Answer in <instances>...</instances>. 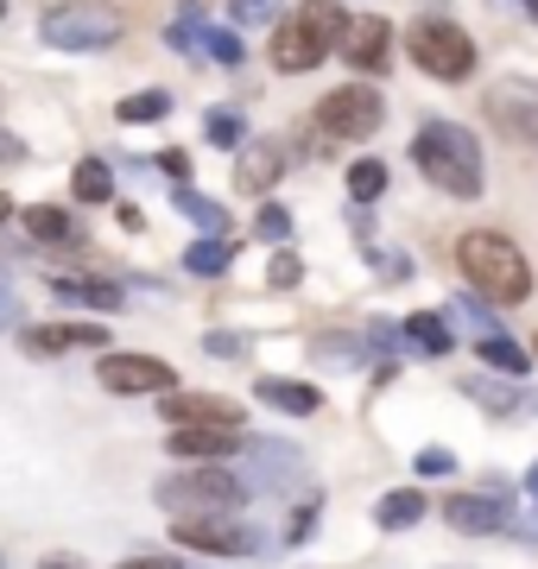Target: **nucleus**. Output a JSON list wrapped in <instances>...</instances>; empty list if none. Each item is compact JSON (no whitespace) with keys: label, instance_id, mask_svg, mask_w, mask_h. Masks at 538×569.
I'll use <instances>...</instances> for the list:
<instances>
[{"label":"nucleus","instance_id":"27","mask_svg":"<svg viewBox=\"0 0 538 569\" xmlns=\"http://www.w3.org/2000/svg\"><path fill=\"white\" fill-rule=\"evenodd\" d=\"M70 190H77V203H108V197H114V171H108V159H83L77 171H70Z\"/></svg>","mask_w":538,"mask_h":569},{"label":"nucleus","instance_id":"30","mask_svg":"<svg viewBox=\"0 0 538 569\" xmlns=\"http://www.w3.org/2000/svg\"><path fill=\"white\" fill-rule=\"evenodd\" d=\"M166 114H171V96H166V89H140V96H127V102H121V121H127V127L166 121Z\"/></svg>","mask_w":538,"mask_h":569},{"label":"nucleus","instance_id":"41","mask_svg":"<svg viewBox=\"0 0 538 569\" xmlns=\"http://www.w3.org/2000/svg\"><path fill=\"white\" fill-rule=\"evenodd\" d=\"M450 468H456V456H450V449H418V475H450Z\"/></svg>","mask_w":538,"mask_h":569},{"label":"nucleus","instance_id":"49","mask_svg":"<svg viewBox=\"0 0 538 569\" xmlns=\"http://www.w3.org/2000/svg\"><path fill=\"white\" fill-rule=\"evenodd\" d=\"M526 493H538V462H532V468H526Z\"/></svg>","mask_w":538,"mask_h":569},{"label":"nucleus","instance_id":"45","mask_svg":"<svg viewBox=\"0 0 538 569\" xmlns=\"http://www.w3.org/2000/svg\"><path fill=\"white\" fill-rule=\"evenodd\" d=\"M507 531H514V538H526V545H538V512H526V519H507Z\"/></svg>","mask_w":538,"mask_h":569},{"label":"nucleus","instance_id":"10","mask_svg":"<svg viewBox=\"0 0 538 569\" xmlns=\"http://www.w3.org/2000/svg\"><path fill=\"white\" fill-rule=\"evenodd\" d=\"M336 51L349 58L355 77H380V70L393 63V26L380 20V13H361V20H349V32H342Z\"/></svg>","mask_w":538,"mask_h":569},{"label":"nucleus","instance_id":"39","mask_svg":"<svg viewBox=\"0 0 538 569\" xmlns=\"http://www.w3.org/2000/svg\"><path fill=\"white\" fill-rule=\"evenodd\" d=\"M228 13H235L241 26H260V20H272V13H279V0H228Z\"/></svg>","mask_w":538,"mask_h":569},{"label":"nucleus","instance_id":"44","mask_svg":"<svg viewBox=\"0 0 538 569\" xmlns=\"http://www.w3.org/2000/svg\"><path fill=\"white\" fill-rule=\"evenodd\" d=\"M159 164H166V178H178V183L190 178V159L178 152V146H171V152H159Z\"/></svg>","mask_w":538,"mask_h":569},{"label":"nucleus","instance_id":"15","mask_svg":"<svg viewBox=\"0 0 538 569\" xmlns=\"http://www.w3.org/2000/svg\"><path fill=\"white\" fill-rule=\"evenodd\" d=\"M171 456H185V462H222V456H235V430L171 425Z\"/></svg>","mask_w":538,"mask_h":569},{"label":"nucleus","instance_id":"38","mask_svg":"<svg viewBox=\"0 0 538 569\" xmlns=\"http://www.w3.org/2000/svg\"><path fill=\"white\" fill-rule=\"evenodd\" d=\"M197 20H203V13H197V7H185V20L171 26V51H197V44H203V32H197Z\"/></svg>","mask_w":538,"mask_h":569},{"label":"nucleus","instance_id":"37","mask_svg":"<svg viewBox=\"0 0 538 569\" xmlns=\"http://www.w3.org/2000/svg\"><path fill=\"white\" fill-rule=\"evenodd\" d=\"M450 317H462V323L476 329V336H500L495 310H488V305H476V298H456V305H450Z\"/></svg>","mask_w":538,"mask_h":569},{"label":"nucleus","instance_id":"7","mask_svg":"<svg viewBox=\"0 0 538 569\" xmlns=\"http://www.w3.org/2000/svg\"><path fill=\"white\" fill-rule=\"evenodd\" d=\"M380 121H387V102H380L361 77L342 82V89H330V96L317 102V133H330V140L361 146V140H373V133H380Z\"/></svg>","mask_w":538,"mask_h":569},{"label":"nucleus","instance_id":"28","mask_svg":"<svg viewBox=\"0 0 538 569\" xmlns=\"http://www.w3.org/2000/svg\"><path fill=\"white\" fill-rule=\"evenodd\" d=\"M171 203L185 209L190 222L203 228V234H222V228H228V209H222V203H209V197H197L190 183H178V197H171Z\"/></svg>","mask_w":538,"mask_h":569},{"label":"nucleus","instance_id":"4","mask_svg":"<svg viewBox=\"0 0 538 569\" xmlns=\"http://www.w3.org/2000/svg\"><path fill=\"white\" fill-rule=\"evenodd\" d=\"M121 32H127V20L114 7H102V0H63V7H51L39 20V39L51 51H108Z\"/></svg>","mask_w":538,"mask_h":569},{"label":"nucleus","instance_id":"51","mask_svg":"<svg viewBox=\"0 0 538 569\" xmlns=\"http://www.w3.org/2000/svg\"><path fill=\"white\" fill-rule=\"evenodd\" d=\"M526 13H532V20H538V0H526Z\"/></svg>","mask_w":538,"mask_h":569},{"label":"nucleus","instance_id":"33","mask_svg":"<svg viewBox=\"0 0 538 569\" xmlns=\"http://www.w3.org/2000/svg\"><path fill=\"white\" fill-rule=\"evenodd\" d=\"M203 133H209V146H222V152H235V146L248 140V127H241V114H235V108H216V114H203Z\"/></svg>","mask_w":538,"mask_h":569},{"label":"nucleus","instance_id":"8","mask_svg":"<svg viewBox=\"0 0 538 569\" xmlns=\"http://www.w3.org/2000/svg\"><path fill=\"white\" fill-rule=\"evenodd\" d=\"M241 481H248V493H291L305 481V449L286 437H253L241 449Z\"/></svg>","mask_w":538,"mask_h":569},{"label":"nucleus","instance_id":"18","mask_svg":"<svg viewBox=\"0 0 538 569\" xmlns=\"http://www.w3.org/2000/svg\"><path fill=\"white\" fill-rule=\"evenodd\" d=\"M272 63H279L286 77H305V70H317V63H323V51L298 32V20H286L279 32H272Z\"/></svg>","mask_w":538,"mask_h":569},{"label":"nucleus","instance_id":"20","mask_svg":"<svg viewBox=\"0 0 538 569\" xmlns=\"http://www.w3.org/2000/svg\"><path fill=\"white\" fill-rule=\"evenodd\" d=\"M279 171H286V159H279V146L272 140H260V146L241 140V164H235L241 190H267V183H279Z\"/></svg>","mask_w":538,"mask_h":569},{"label":"nucleus","instance_id":"35","mask_svg":"<svg viewBox=\"0 0 538 569\" xmlns=\"http://www.w3.org/2000/svg\"><path fill=\"white\" fill-rule=\"evenodd\" d=\"M253 234H260V241H291V209L260 203L253 209Z\"/></svg>","mask_w":538,"mask_h":569},{"label":"nucleus","instance_id":"22","mask_svg":"<svg viewBox=\"0 0 538 569\" xmlns=\"http://www.w3.org/2000/svg\"><path fill=\"white\" fill-rule=\"evenodd\" d=\"M425 507H431V500H425L418 488H393L380 507H373V526H380V531H406V526L425 519Z\"/></svg>","mask_w":538,"mask_h":569},{"label":"nucleus","instance_id":"24","mask_svg":"<svg viewBox=\"0 0 538 569\" xmlns=\"http://www.w3.org/2000/svg\"><path fill=\"white\" fill-rule=\"evenodd\" d=\"M462 392H469V399H481L495 418H507V411H519V406H538V399H526L519 387H507V380H488V373H469V380H462Z\"/></svg>","mask_w":538,"mask_h":569},{"label":"nucleus","instance_id":"31","mask_svg":"<svg viewBox=\"0 0 538 569\" xmlns=\"http://www.w3.org/2000/svg\"><path fill=\"white\" fill-rule=\"evenodd\" d=\"M380 190H387V164H380V159H355L349 164V197H355V203H373Z\"/></svg>","mask_w":538,"mask_h":569},{"label":"nucleus","instance_id":"16","mask_svg":"<svg viewBox=\"0 0 538 569\" xmlns=\"http://www.w3.org/2000/svg\"><path fill=\"white\" fill-rule=\"evenodd\" d=\"M291 20H298V32H305V39H311L323 58H330L336 44H342V32H349V13H342L336 0H305Z\"/></svg>","mask_w":538,"mask_h":569},{"label":"nucleus","instance_id":"42","mask_svg":"<svg viewBox=\"0 0 538 569\" xmlns=\"http://www.w3.org/2000/svg\"><path fill=\"white\" fill-rule=\"evenodd\" d=\"M298 279H305V260H298V253H279V260H272V284L286 291V284H298Z\"/></svg>","mask_w":538,"mask_h":569},{"label":"nucleus","instance_id":"17","mask_svg":"<svg viewBox=\"0 0 538 569\" xmlns=\"http://www.w3.org/2000/svg\"><path fill=\"white\" fill-rule=\"evenodd\" d=\"M399 342L412 348L418 361H444V355H456V336L444 317H431V310H418V317H406V329H399Z\"/></svg>","mask_w":538,"mask_h":569},{"label":"nucleus","instance_id":"5","mask_svg":"<svg viewBox=\"0 0 538 569\" xmlns=\"http://www.w3.org/2000/svg\"><path fill=\"white\" fill-rule=\"evenodd\" d=\"M406 51H412V63L425 70V77H437V82L476 77V39H469L456 20H412Z\"/></svg>","mask_w":538,"mask_h":569},{"label":"nucleus","instance_id":"40","mask_svg":"<svg viewBox=\"0 0 538 569\" xmlns=\"http://www.w3.org/2000/svg\"><path fill=\"white\" fill-rule=\"evenodd\" d=\"M311 531H317V493H311V500H305V507H298V512H291L286 538H291V545H305V538H311Z\"/></svg>","mask_w":538,"mask_h":569},{"label":"nucleus","instance_id":"2","mask_svg":"<svg viewBox=\"0 0 538 569\" xmlns=\"http://www.w3.org/2000/svg\"><path fill=\"white\" fill-rule=\"evenodd\" d=\"M412 164L437 183V190H444V197H462V203H476L481 183H488L476 133H469V127H456V121H425V127H418V133H412Z\"/></svg>","mask_w":538,"mask_h":569},{"label":"nucleus","instance_id":"36","mask_svg":"<svg viewBox=\"0 0 538 569\" xmlns=\"http://www.w3.org/2000/svg\"><path fill=\"white\" fill-rule=\"evenodd\" d=\"M203 355H216V361H241V355H248V336H241V329H209Z\"/></svg>","mask_w":538,"mask_h":569},{"label":"nucleus","instance_id":"21","mask_svg":"<svg viewBox=\"0 0 538 569\" xmlns=\"http://www.w3.org/2000/svg\"><path fill=\"white\" fill-rule=\"evenodd\" d=\"M51 291L63 305H89V310H121V284L114 279H58L51 272Z\"/></svg>","mask_w":538,"mask_h":569},{"label":"nucleus","instance_id":"19","mask_svg":"<svg viewBox=\"0 0 538 569\" xmlns=\"http://www.w3.org/2000/svg\"><path fill=\"white\" fill-rule=\"evenodd\" d=\"M260 406H272V411H286V418H311L317 406H323V392L317 387H305V380H260Z\"/></svg>","mask_w":538,"mask_h":569},{"label":"nucleus","instance_id":"26","mask_svg":"<svg viewBox=\"0 0 538 569\" xmlns=\"http://www.w3.org/2000/svg\"><path fill=\"white\" fill-rule=\"evenodd\" d=\"M476 355H481V367H488V373H507V380H519V373L532 367V355H526L519 342H507V336H481Z\"/></svg>","mask_w":538,"mask_h":569},{"label":"nucleus","instance_id":"13","mask_svg":"<svg viewBox=\"0 0 538 569\" xmlns=\"http://www.w3.org/2000/svg\"><path fill=\"white\" fill-rule=\"evenodd\" d=\"M507 519L514 512L500 507L495 493H456L450 507H444V526L462 531V538H495V531H507Z\"/></svg>","mask_w":538,"mask_h":569},{"label":"nucleus","instance_id":"11","mask_svg":"<svg viewBox=\"0 0 538 569\" xmlns=\"http://www.w3.org/2000/svg\"><path fill=\"white\" fill-rule=\"evenodd\" d=\"M488 114H495L500 133L538 140V89L532 82H495V89H488Z\"/></svg>","mask_w":538,"mask_h":569},{"label":"nucleus","instance_id":"48","mask_svg":"<svg viewBox=\"0 0 538 569\" xmlns=\"http://www.w3.org/2000/svg\"><path fill=\"white\" fill-rule=\"evenodd\" d=\"M39 569H77V563H70V557H44Z\"/></svg>","mask_w":538,"mask_h":569},{"label":"nucleus","instance_id":"25","mask_svg":"<svg viewBox=\"0 0 538 569\" xmlns=\"http://www.w3.org/2000/svg\"><path fill=\"white\" fill-rule=\"evenodd\" d=\"M228 260H235V247H228L222 234H203V241L185 247V272H197V279H222Z\"/></svg>","mask_w":538,"mask_h":569},{"label":"nucleus","instance_id":"43","mask_svg":"<svg viewBox=\"0 0 538 569\" xmlns=\"http://www.w3.org/2000/svg\"><path fill=\"white\" fill-rule=\"evenodd\" d=\"M7 329H20V298L0 284V336H7Z\"/></svg>","mask_w":538,"mask_h":569},{"label":"nucleus","instance_id":"1","mask_svg":"<svg viewBox=\"0 0 538 569\" xmlns=\"http://www.w3.org/2000/svg\"><path fill=\"white\" fill-rule=\"evenodd\" d=\"M456 266H462V279L500 310H519L532 298V266H526V253H519L507 234H495V228H469V234L456 241Z\"/></svg>","mask_w":538,"mask_h":569},{"label":"nucleus","instance_id":"47","mask_svg":"<svg viewBox=\"0 0 538 569\" xmlns=\"http://www.w3.org/2000/svg\"><path fill=\"white\" fill-rule=\"evenodd\" d=\"M121 569H178V557H133V563H121Z\"/></svg>","mask_w":538,"mask_h":569},{"label":"nucleus","instance_id":"9","mask_svg":"<svg viewBox=\"0 0 538 569\" xmlns=\"http://www.w3.org/2000/svg\"><path fill=\"white\" fill-rule=\"evenodd\" d=\"M96 380H102L108 392H121V399H146V392L159 399V392H171L178 373H171L159 355H114V348H108L102 361H96Z\"/></svg>","mask_w":538,"mask_h":569},{"label":"nucleus","instance_id":"12","mask_svg":"<svg viewBox=\"0 0 538 569\" xmlns=\"http://www.w3.org/2000/svg\"><path fill=\"white\" fill-rule=\"evenodd\" d=\"M20 348L51 361L63 348H108V329L102 323H32V329H20Z\"/></svg>","mask_w":538,"mask_h":569},{"label":"nucleus","instance_id":"23","mask_svg":"<svg viewBox=\"0 0 538 569\" xmlns=\"http://www.w3.org/2000/svg\"><path fill=\"white\" fill-rule=\"evenodd\" d=\"M311 355H317L323 367H336V373H342V367H361V361H368L361 336H349V329H323V336H311Z\"/></svg>","mask_w":538,"mask_h":569},{"label":"nucleus","instance_id":"46","mask_svg":"<svg viewBox=\"0 0 538 569\" xmlns=\"http://www.w3.org/2000/svg\"><path fill=\"white\" fill-rule=\"evenodd\" d=\"M13 159H26V146L13 133H0V164H13Z\"/></svg>","mask_w":538,"mask_h":569},{"label":"nucleus","instance_id":"50","mask_svg":"<svg viewBox=\"0 0 538 569\" xmlns=\"http://www.w3.org/2000/svg\"><path fill=\"white\" fill-rule=\"evenodd\" d=\"M7 216H13V203H7V197H0V222H7Z\"/></svg>","mask_w":538,"mask_h":569},{"label":"nucleus","instance_id":"32","mask_svg":"<svg viewBox=\"0 0 538 569\" xmlns=\"http://www.w3.org/2000/svg\"><path fill=\"white\" fill-rule=\"evenodd\" d=\"M361 348H368L373 361H380V373H393V361H399V329L373 317V323L361 329Z\"/></svg>","mask_w":538,"mask_h":569},{"label":"nucleus","instance_id":"14","mask_svg":"<svg viewBox=\"0 0 538 569\" xmlns=\"http://www.w3.org/2000/svg\"><path fill=\"white\" fill-rule=\"evenodd\" d=\"M159 411H166L171 425H216V430H235V425H241V406L209 399V392H171Z\"/></svg>","mask_w":538,"mask_h":569},{"label":"nucleus","instance_id":"34","mask_svg":"<svg viewBox=\"0 0 538 569\" xmlns=\"http://www.w3.org/2000/svg\"><path fill=\"white\" fill-rule=\"evenodd\" d=\"M197 51H209V58L222 63V70H241V58H248V51H241V39H235L228 26H209V32H203V44H197Z\"/></svg>","mask_w":538,"mask_h":569},{"label":"nucleus","instance_id":"52","mask_svg":"<svg viewBox=\"0 0 538 569\" xmlns=\"http://www.w3.org/2000/svg\"><path fill=\"white\" fill-rule=\"evenodd\" d=\"M532 355H538V336H532Z\"/></svg>","mask_w":538,"mask_h":569},{"label":"nucleus","instance_id":"3","mask_svg":"<svg viewBox=\"0 0 538 569\" xmlns=\"http://www.w3.org/2000/svg\"><path fill=\"white\" fill-rule=\"evenodd\" d=\"M152 500L171 512V519H190V512H241L248 507V481L222 462H185L178 475H166Z\"/></svg>","mask_w":538,"mask_h":569},{"label":"nucleus","instance_id":"29","mask_svg":"<svg viewBox=\"0 0 538 569\" xmlns=\"http://www.w3.org/2000/svg\"><path fill=\"white\" fill-rule=\"evenodd\" d=\"M26 234H32V241H77V222H70L63 209L39 203V209H26Z\"/></svg>","mask_w":538,"mask_h":569},{"label":"nucleus","instance_id":"53","mask_svg":"<svg viewBox=\"0 0 538 569\" xmlns=\"http://www.w3.org/2000/svg\"><path fill=\"white\" fill-rule=\"evenodd\" d=\"M0 569H7V557H0Z\"/></svg>","mask_w":538,"mask_h":569},{"label":"nucleus","instance_id":"6","mask_svg":"<svg viewBox=\"0 0 538 569\" xmlns=\"http://www.w3.org/2000/svg\"><path fill=\"white\" fill-rule=\"evenodd\" d=\"M171 538L185 550H209V557H253V550H267V531L248 526L241 512H190V519H171Z\"/></svg>","mask_w":538,"mask_h":569}]
</instances>
